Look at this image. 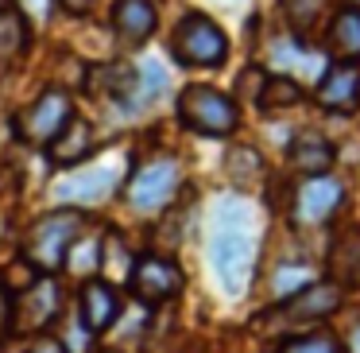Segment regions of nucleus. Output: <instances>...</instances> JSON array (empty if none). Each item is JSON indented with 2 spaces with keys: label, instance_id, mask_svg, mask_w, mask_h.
<instances>
[{
  "label": "nucleus",
  "instance_id": "f257e3e1",
  "mask_svg": "<svg viewBox=\"0 0 360 353\" xmlns=\"http://www.w3.org/2000/svg\"><path fill=\"white\" fill-rule=\"evenodd\" d=\"M259 252V218L252 202L244 198H221L210 218V237H205V260H210L213 280L225 295H244L256 272Z\"/></svg>",
  "mask_w": 360,
  "mask_h": 353
},
{
  "label": "nucleus",
  "instance_id": "f03ea898",
  "mask_svg": "<svg viewBox=\"0 0 360 353\" xmlns=\"http://www.w3.org/2000/svg\"><path fill=\"white\" fill-rule=\"evenodd\" d=\"M82 233V213L78 210H55L47 218H39L24 237V256L27 264H35L43 275H55L66 264L74 241Z\"/></svg>",
  "mask_w": 360,
  "mask_h": 353
},
{
  "label": "nucleus",
  "instance_id": "7ed1b4c3",
  "mask_svg": "<svg viewBox=\"0 0 360 353\" xmlns=\"http://www.w3.org/2000/svg\"><path fill=\"white\" fill-rule=\"evenodd\" d=\"M174 58L186 66H221L229 55V39L210 16L202 12H190V16L179 20L174 27Z\"/></svg>",
  "mask_w": 360,
  "mask_h": 353
},
{
  "label": "nucleus",
  "instance_id": "20e7f679",
  "mask_svg": "<svg viewBox=\"0 0 360 353\" xmlns=\"http://www.w3.org/2000/svg\"><path fill=\"white\" fill-rule=\"evenodd\" d=\"M179 117L202 136H229L236 128V105L213 86H186L179 94Z\"/></svg>",
  "mask_w": 360,
  "mask_h": 353
},
{
  "label": "nucleus",
  "instance_id": "39448f33",
  "mask_svg": "<svg viewBox=\"0 0 360 353\" xmlns=\"http://www.w3.org/2000/svg\"><path fill=\"white\" fill-rule=\"evenodd\" d=\"M179 159L171 156H159V159H148L143 167H136L132 179H128V202H132L136 213H159L167 202L174 198V190H179Z\"/></svg>",
  "mask_w": 360,
  "mask_h": 353
},
{
  "label": "nucleus",
  "instance_id": "423d86ee",
  "mask_svg": "<svg viewBox=\"0 0 360 353\" xmlns=\"http://www.w3.org/2000/svg\"><path fill=\"white\" fill-rule=\"evenodd\" d=\"M74 105L63 89H47L35 105H27L24 113L16 117V136L24 144H55L58 132L70 125Z\"/></svg>",
  "mask_w": 360,
  "mask_h": 353
},
{
  "label": "nucleus",
  "instance_id": "0eeeda50",
  "mask_svg": "<svg viewBox=\"0 0 360 353\" xmlns=\"http://www.w3.org/2000/svg\"><path fill=\"white\" fill-rule=\"evenodd\" d=\"M58 314H63V287H58L55 275H39L20 295V303H12V330L39 334L51 322H58Z\"/></svg>",
  "mask_w": 360,
  "mask_h": 353
},
{
  "label": "nucleus",
  "instance_id": "6e6552de",
  "mask_svg": "<svg viewBox=\"0 0 360 353\" xmlns=\"http://www.w3.org/2000/svg\"><path fill=\"white\" fill-rule=\"evenodd\" d=\"M120 175H124V163H120V159H101V163H94V167H82V171L66 175L55 194L66 198V202H101V198H109L112 190H117Z\"/></svg>",
  "mask_w": 360,
  "mask_h": 353
},
{
  "label": "nucleus",
  "instance_id": "1a4fd4ad",
  "mask_svg": "<svg viewBox=\"0 0 360 353\" xmlns=\"http://www.w3.org/2000/svg\"><path fill=\"white\" fill-rule=\"evenodd\" d=\"M182 291V272L163 256H143L132 264V295L148 306H159Z\"/></svg>",
  "mask_w": 360,
  "mask_h": 353
},
{
  "label": "nucleus",
  "instance_id": "9d476101",
  "mask_svg": "<svg viewBox=\"0 0 360 353\" xmlns=\"http://www.w3.org/2000/svg\"><path fill=\"white\" fill-rule=\"evenodd\" d=\"M345 202V187L329 175H314L295 190V218L302 225H321L333 218V210Z\"/></svg>",
  "mask_w": 360,
  "mask_h": 353
},
{
  "label": "nucleus",
  "instance_id": "9b49d317",
  "mask_svg": "<svg viewBox=\"0 0 360 353\" xmlns=\"http://www.w3.org/2000/svg\"><path fill=\"white\" fill-rule=\"evenodd\" d=\"M341 299H345V287H341L337 280L310 283V287H302L298 295L287 299V306H283V318H290V322L326 318V314H333L337 306H341Z\"/></svg>",
  "mask_w": 360,
  "mask_h": 353
},
{
  "label": "nucleus",
  "instance_id": "f8f14e48",
  "mask_svg": "<svg viewBox=\"0 0 360 353\" xmlns=\"http://www.w3.org/2000/svg\"><path fill=\"white\" fill-rule=\"evenodd\" d=\"M120 314V299L117 291H112V283L105 280H86L82 283V295H78V318L86 322L89 334H101V330H109L112 322H117Z\"/></svg>",
  "mask_w": 360,
  "mask_h": 353
},
{
  "label": "nucleus",
  "instance_id": "ddd939ff",
  "mask_svg": "<svg viewBox=\"0 0 360 353\" xmlns=\"http://www.w3.org/2000/svg\"><path fill=\"white\" fill-rule=\"evenodd\" d=\"M318 105L333 113H352L360 105V70L352 63H337L326 78L318 82Z\"/></svg>",
  "mask_w": 360,
  "mask_h": 353
},
{
  "label": "nucleus",
  "instance_id": "4468645a",
  "mask_svg": "<svg viewBox=\"0 0 360 353\" xmlns=\"http://www.w3.org/2000/svg\"><path fill=\"white\" fill-rule=\"evenodd\" d=\"M112 27H117L120 43L140 47V43L155 32V4H151V0H117V8H112Z\"/></svg>",
  "mask_w": 360,
  "mask_h": 353
},
{
  "label": "nucleus",
  "instance_id": "2eb2a0df",
  "mask_svg": "<svg viewBox=\"0 0 360 353\" xmlns=\"http://www.w3.org/2000/svg\"><path fill=\"white\" fill-rule=\"evenodd\" d=\"M89 151H94V128H89L86 120L70 117V125H66L63 132H58V140L51 144V163L74 167V163H82Z\"/></svg>",
  "mask_w": 360,
  "mask_h": 353
},
{
  "label": "nucleus",
  "instance_id": "dca6fc26",
  "mask_svg": "<svg viewBox=\"0 0 360 353\" xmlns=\"http://www.w3.org/2000/svg\"><path fill=\"white\" fill-rule=\"evenodd\" d=\"M329 55L337 63H356L360 58V8H341L329 24Z\"/></svg>",
  "mask_w": 360,
  "mask_h": 353
},
{
  "label": "nucleus",
  "instance_id": "f3484780",
  "mask_svg": "<svg viewBox=\"0 0 360 353\" xmlns=\"http://www.w3.org/2000/svg\"><path fill=\"white\" fill-rule=\"evenodd\" d=\"M337 151L329 140H321V136H298L295 144H290V163H295V171H302L306 179H314V175H326L329 167H333Z\"/></svg>",
  "mask_w": 360,
  "mask_h": 353
},
{
  "label": "nucleus",
  "instance_id": "a211bd4d",
  "mask_svg": "<svg viewBox=\"0 0 360 353\" xmlns=\"http://www.w3.org/2000/svg\"><path fill=\"white\" fill-rule=\"evenodd\" d=\"M329 272L337 275V283H352L360 275V229L337 237L333 252H329Z\"/></svg>",
  "mask_w": 360,
  "mask_h": 353
},
{
  "label": "nucleus",
  "instance_id": "6ab92c4d",
  "mask_svg": "<svg viewBox=\"0 0 360 353\" xmlns=\"http://www.w3.org/2000/svg\"><path fill=\"white\" fill-rule=\"evenodd\" d=\"M256 101H259V109H287V105L302 101V86H298L295 78H287V74H279V78H264Z\"/></svg>",
  "mask_w": 360,
  "mask_h": 353
},
{
  "label": "nucleus",
  "instance_id": "aec40b11",
  "mask_svg": "<svg viewBox=\"0 0 360 353\" xmlns=\"http://www.w3.org/2000/svg\"><path fill=\"white\" fill-rule=\"evenodd\" d=\"M275 353H341V342H337L333 334H302V337H290V342H283Z\"/></svg>",
  "mask_w": 360,
  "mask_h": 353
},
{
  "label": "nucleus",
  "instance_id": "412c9836",
  "mask_svg": "<svg viewBox=\"0 0 360 353\" xmlns=\"http://www.w3.org/2000/svg\"><path fill=\"white\" fill-rule=\"evenodd\" d=\"M259 171H264V163H259V156L252 148H233L229 151V175H233L236 182H248V175L259 179Z\"/></svg>",
  "mask_w": 360,
  "mask_h": 353
},
{
  "label": "nucleus",
  "instance_id": "4be33fe9",
  "mask_svg": "<svg viewBox=\"0 0 360 353\" xmlns=\"http://www.w3.org/2000/svg\"><path fill=\"white\" fill-rule=\"evenodd\" d=\"M321 12H326V0H287V20L298 27V32H306V27L318 24Z\"/></svg>",
  "mask_w": 360,
  "mask_h": 353
},
{
  "label": "nucleus",
  "instance_id": "5701e85b",
  "mask_svg": "<svg viewBox=\"0 0 360 353\" xmlns=\"http://www.w3.org/2000/svg\"><path fill=\"white\" fill-rule=\"evenodd\" d=\"M24 47V20L20 16H0V58H12Z\"/></svg>",
  "mask_w": 360,
  "mask_h": 353
},
{
  "label": "nucleus",
  "instance_id": "b1692460",
  "mask_svg": "<svg viewBox=\"0 0 360 353\" xmlns=\"http://www.w3.org/2000/svg\"><path fill=\"white\" fill-rule=\"evenodd\" d=\"M310 283V268H283V275H275V295H298Z\"/></svg>",
  "mask_w": 360,
  "mask_h": 353
},
{
  "label": "nucleus",
  "instance_id": "393cba45",
  "mask_svg": "<svg viewBox=\"0 0 360 353\" xmlns=\"http://www.w3.org/2000/svg\"><path fill=\"white\" fill-rule=\"evenodd\" d=\"M89 330H86V322H70V326L63 330V334H58V345H63L66 353H89Z\"/></svg>",
  "mask_w": 360,
  "mask_h": 353
},
{
  "label": "nucleus",
  "instance_id": "a878e982",
  "mask_svg": "<svg viewBox=\"0 0 360 353\" xmlns=\"http://www.w3.org/2000/svg\"><path fill=\"white\" fill-rule=\"evenodd\" d=\"M8 326H12V295H8V287L0 283V337L8 334Z\"/></svg>",
  "mask_w": 360,
  "mask_h": 353
},
{
  "label": "nucleus",
  "instance_id": "bb28decb",
  "mask_svg": "<svg viewBox=\"0 0 360 353\" xmlns=\"http://www.w3.org/2000/svg\"><path fill=\"white\" fill-rule=\"evenodd\" d=\"M58 4H63V12H70V16H86L97 0H58Z\"/></svg>",
  "mask_w": 360,
  "mask_h": 353
},
{
  "label": "nucleus",
  "instance_id": "cd10ccee",
  "mask_svg": "<svg viewBox=\"0 0 360 353\" xmlns=\"http://www.w3.org/2000/svg\"><path fill=\"white\" fill-rule=\"evenodd\" d=\"M27 353H66V349L58 345V337H39L35 345H27Z\"/></svg>",
  "mask_w": 360,
  "mask_h": 353
},
{
  "label": "nucleus",
  "instance_id": "c85d7f7f",
  "mask_svg": "<svg viewBox=\"0 0 360 353\" xmlns=\"http://www.w3.org/2000/svg\"><path fill=\"white\" fill-rule=\"evenodd\" d=\"M349 353H360V326L352 330V342H349Z\"/></svg>",
  "mask_w": 360,
  "mask_h": 353
},
{
  "label": "nucleus",
  "instance_id": "c756f323",
  "mask_svg": "<svg viewBox=\"0 0 360 353\" xmlns=\"http://www.w3.org/2000/svg\"><path fill=\"white\" fill-rule=\"evenodd\" d=\"M4 12H8V0H0V16H4Z\"/></svg>",
  "mask_w": 360,
  "mask_h": 353
},
{
  "label": "nucleus",
  "instance_id": "7c9ffc66",
  "mask_svg": "<svg viewBox=\"0 0 360 353\" xmlns=\"http://www.w3.org/2000/svg\"><path fill=\"white\" fill-rule=\"evenodd\" d=\"M352 4H360V0H352Z\"/></svg>",
  "mask_w": 360,
  "mask_h": 353
},
{
  "label": "nucleus",
  "instance_id": "2f4dec72",
  "mask_svg": "<svg viewBox=\"0 0 360 353\" xmlns=\"http://www.w3.org/2000/svg\"><path fill=\"white\" fill-rule=\"evenodd\" d=\"M105 353H112V349H105Z\"/></svg>",
  "mask_w": 360,
  "mask_h": 353
}]
</instances>
